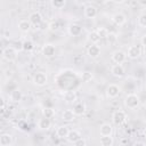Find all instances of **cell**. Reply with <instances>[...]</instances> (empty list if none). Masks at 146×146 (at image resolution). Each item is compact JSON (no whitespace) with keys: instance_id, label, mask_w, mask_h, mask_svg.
Masks as SVG:
<instances>
[{"instance_id":"6da1fadb","label":"cell","mask_w":146,"mask_h":146,"mask_svg":"<svg viewBox=\"0 0 146 146\" xmlns=\"http://www.w3.org/2000/svg\"><path fill=\"white\" fill-rule=\"evenodd\" d=\"M139 103H140V99L137 94H128L124 98V105L130 110L137 108L139 106Z\"/></svg>"},{"instance_id":"7a4b0ae2","label":"cell","mask_w":146,"mask_h":146,"mask_svg":"<svg viewBox=\"0 0 146 146\" xmlns=\"http://www.w3.org/2000/svg\"><path fill=\"white\" fill-rule=\"evenodd\" d=\"M33 83L36 86V87H43L47 84L48 82V75L46 72H42V71H39L36 72L34 75H33V79H32Z\"/></svg>"},{"instance_id":"3957f363","label":"cell","mask_w":146,"mask_h":146,"mask_svg":"<svg viewBox=\"0 0 146 146\" xmlns=\"http://www.w3.org/2000/svg\"><path fill=\"white\" fill-rule=\"evenodd\" d=\"M17 55H18L17 50L14 47H10V46L3 48V50H2V57L7 62H14V60H16L17 59Z\"/></svg>"},{"instance_id":"277c9868","label":"cell","mask_w":146,"mask_h":146,"mask_svg":"<svg viewBox=\"0 0 146 146\" xmlns=\"http://www.w3.org/2000/svg\"><path fill=\"white\" fill-rule=\"evenodd\" d=\"M112 121H113V123L116 124V125L123 124V123L127 121V114H125V112L122 111V110L115 111V112L113 113V115H112Z\"/></svg>"},{"instance_id":"5b68a950","label":"cell","mask_w":146,"mask_h":146,"mask_svg":"<svg viewBox=\"0 0 146 146\" xmlns=\"http://www.w3.org/2000/svg\"><path fill=\"white\" fill-rule=\"evenodd\" d=\"M111 59L115 63V64H122L127 60V54L123 50H115L112 52Z\"/></svg>"},{"instance_id":"8992f818","label":"cell","mask_w":146,"mask_h":146,"mask_svg":"<svg viewBox=\"0 0 146 146\" xmlns=\"http://www.w3.org/2000/svg\"><path fill=\"white\" fill-rule=\"evenodd\" d=\"M120 92H121V88L115 83H111L106 88V96L108 98H116L120 95Z\"/></svg>"},{"instance_id":"52a82bcc","label":"cell","mask_w":146,"mask_h":146,"mask_svg":"<svg viewBox=\"0 0 146 146\" xmlns=\"http://www.w3.org/2000/svg\"><path fill=\"white\" fill-rule=\"evenodd\" d=\"M141 55V48L139 46H130L127 52V56L130 59H137Z\"/></svg>"},{"instance_id":"ba28073f","label":"cell","mask_w":146,"mask_h":146,"mask_svg":"<svg viewBox=\"0 0 146 146\" xmlns=\"http://www.w3.org/2000/svg\"><path fill=\"white\" fill-rule=\"evenodd\" d=\"M112 21L117 26H122V25H124L127 23V16L123 13H115L112 16Z\"/></svg>"},{"instance_id":"9c48e42d","label":"cell","mask_w":146,"mask_h":146,"mask_svg":"<svg viewBox=\"0 0 146 146\" xmlns=\"http://www.w3.org/2000/svg\"><path fill=\"white\" fill-rule=\"evenodd\" d=\"M111 73H112V75H114L116 78H122L125 73V70L122 64H114L111 67Z\"/></svg>"},{"instance_id":"30bf717a","label":"cell","mask_w":146,"mask_h":146,"mask_svg":"<svg viewBox=\"0 0 146 146\" xmlns=\"http://www.w3.org/2000/svg\"><path fill=\"white\" fill-rule=\"evenodd\" d=\"M73 113L75 114V116H81L86 113V105L82 102H75L72 108Z\"/></svg>"},{"instance_id":"8fae6325","label":"cell","mask_w":146,"mask_h":146,"mask_svg":"<svg viewBox=\"0 0 146 146\" xmlns=\"http://www.w3.org/2000/svg\"><path fill=\"white\" fill-rule=\"evenodd\" d=\"M55 52H56V47L54 44H51V43H46L43 46V48H42V55L44 57H47V58L52 57L55 55Z\"/></svg>"},{"instance_id":"7c38bea8","label":"cell","mask_w":146,"mask_h":146,"mask_svg":"<svg viewBox=\"0 0 146 146\" xmlns=\"http://www.w3.org/2000/svg\"><path fill=\"white\" fill-rule=\"evenodd\" d=\"M87 54L90 58L96 59L100 56V47L97 46V44H91V46H89V48L87 50Z\"/></svg>"},{"instance_id":"4fadbf2b","label":"cell","mask_w":146,"mask_h":146,"mask_svg":"<svg viewBox=\"0 0 146 146\" xmlns=\"http://www.w3.org/2000/svg\"><path fill=\"white\" fill-rule=\"evenodd\" d=\"M97 13H98L97 8L95 6H92V5H88L87 7H84V10H83L84 16L87 18H90V19L91 18H95L97 16Z\"/></svg>"},{"instance_id":"5bb4252c","label":"cell","mask_w":146,"mask_h":146,"mask_svg":"<svg viewBox=\"0 0 146 146\" xmlns=\"http://www.w3.org/2000/svg\"><path fill=\"white\" fill-rule=\"evenodd\" d=\"M29 21H30V23L32 25H35L36 26V25L41 24V22H42V15L39 11H32L30 14V16H29Z\"/></svg>"},{"instance_id":"9a60e30c","label":"cell","mask_w":146,"mask_h":146,"mask_svg":"<svg viewBox=\"0 0 146 146\" xmlns=\"http://www.w3.org/2000/svg\"><path fill=\"white\" fill-rule=\"evenodd\" d=\"M78 99V95L75 91H72V90H67L64 92V100L65 103L67 104H71V103H75Z\"/></svg>"},{"instance_id":"2e32d148","label":"cell","mask_w":146,"mask_h":146,"mask_svg":"<svg viewBox=\"0 0 146 146\" xmlns=\"http://www.w3.org/2000/svg\"><path fill=\"white\" fill-rule=\"evenodd\" d=\"M100 136H112L113 133V127L110 123H103L99 128Z\"/></svg>"},{"instance_id":"e0dca14e","label":"cell","mask_w":146,"mask_h":146,"mask_svg":"<svg viewBox=\"0 0 146 146\" xmlns=\"http://www.w3.org/2000/svg\"><path fill=\"white\" fill-rule=\"evenodd\" d=\"M68 133H70V129H68L67 125H59V127L56 129V136H57L58 138H62V139L67 138Z\"/></svg>"},{"instance_id":"ac0fdd59","label":"cell","mask_w":146,"mask_h":146,"mask_svg":"<svg viewBox=\"0 0 146 146\" xmlns=\"http://www.w3.org/2000/svg\"><path fill=\"white\" fill-rule=\"evenodd\" d=\"M68 34L70 35H72V36H78V35H80L81 34V32H82V27L79 25V24H71L70 26H68Z\"/></svg>"},{"instance_id":"d6986e66","label":"cell","mask_w":146,"mask_h":146,"mask_svg":"<svg viewBox=\"0 0 146 146\" xmlns=\"http://www.w3.org/2000/svg\"><path fill=\"white\" fill-rule=\"evenodd\" d=\"M9 98H10V102H13V103H19L23 98V94L19 89H15L10 92Z\"/></svg>"},{"instance_id":"ffe728a7","label":"cell","mask_w":146,"mask_h":146,"mask_svg":"<svg viewBox=\"0 0 146 146\" xmlns=\"http://www.w3.org/2000/svg\"><path fill=\"white\" fill-rule=\"evenodd\" d=\"M80 138H82V136H81V132L79 131V130H75V129H73V130H70V133H68V136H67V140L70 141V143H75L76 140H79Z\"/></svg>"},{"instance_id":"44dd1931","label":"cell","mask_w":146,"mask_h":146,"mask_svg":"<svg viewBox=\"0 0 146 146\" xmlns=\"http://www.w3.org/2000/svg\"><path fill=\"white\" fill-rule=\"evenodd\" d=\"M38 128L41 129V130H49L51 128V121H50V119H47V117L40 119L39 122H38Z\"/></svg>"},{"instance_id":"7402d4cb","label":"cell","mask_w":146,"mask_h":146,"mask_svg":"<svg viewBox=\"0 0 146 146\" xmlns=\"http://www.w3.org/2000/svg\"><path fill=\"white\" fill-rule=\"evenodd\" d=\"M31 23H30V21H27V19H22V21H19L18 22V29H19V31L21 32H23V33H27L30 30H31Z\"/></svg>"},{"instance_id":"603a6c76","label":"cell","mask_w":146,"mask_h":146,"mask_svg":"<svg viewBox=\"0 0 146 146\" xmlns=\"http://www.w3.org/2000/svg\"><path fill=\"white\" fill-rule=\"evenodd\" d=\"M13 143V136L10 133H2L0 136V145L1 146H9Z\"/></svg>"},{"instance_id":"cb8c5ba5","label":"cell","mask_w":146,"mask_h":146,"mask_svg":"<svg viewBox=\"0 0 146 146\" xmlns=\"http://www.w3.org/2000/svg\"><path fill=\"white\" fill-rule=\"evenodd\" d=\"M62 119H63L64 121L71 122V121H73V120L75 119V114L73 113L72 110H65V111L63 112V114H62Z\"/></svg>"},{"instance_id":"d4e9b609","label":"cell","mask_w":146,"mask_h":146,"mask_svg":"<svg viewBox=\"0 0 146 146\" xmlns=\"http://www.w3.org/2000/svg\"><path fill=\"white\" fill-rule=\"evenodd\" d=\"M113 137L112 136H102L100 137V145L102 146H113Z\"/></svg>"},{"instance_id":"484cf974","label":"cell","mask_w":146,"mask_h":146,"mask_svg":"<svg viewBox=\"0 0 146 146\" xmlns=\"http://www.w3.org/2000/svg\"><path fill=\"white\" fill-rule=\"evenodd\" d=\"M89 40H90V42H91L92 44H97V42L100 41V36H99V34L97 33V31H91V32L89 33Z\"/></svg>"},{"instance_id":"4316f807","label":"cell","mask_w":146,"mask_h":146,"mask_svg":"<svg viewBox=\"0 0 146 146\" xmlns=\"http://www.w3.org/2000/svg\"><path fill=\"white\" fill-rule=\"evenodd\" d=\"M33 48H34V44H33V42L31 40H24L22 42V50L27 52V51H31Z\"/></svg>"},{"instance_id":"83f0119b","label":"cell","mask_w":146,"mask_h":146,"mask_svg":"<svg viewBox=\"0 0 146 146\" xmlns=\"http://www.w3.org/2000/svg\"><path fill=\"white\" fill-rule=\"evenodd\" d=\"M42 115H43V117L51 119L55 116V111L51 107H44V108H42Z\"/></svg>"},{"instance_id":"f1b7e54d","label":"cell","mask_w":146,"mask_h":146,"mask_svg":"<svg viewBox=\"0 0 146 146\" xmlns=\"http://www.w3.org/2000/svg\"><path fill=\"white\" fill-rule=\"evenodd\" d=\"M51 6L55 8V9H62L64 8V6L66 5V1L65 0H51Z\"/></svg>"},{"instance_id":"f546056e","label":"cell","mask_w":146,"mask_h":146,"mask_svg":"<svg viewBox=\"0 0 146 146\" xmlns=\"http://www.w3.org/2000/svg\"><path fill=\"white\" fill-rule=\"evenodd\" d=\"M137 23L140 27L143 29H146V14H140L138 16V19H137Z\"/></svg>"},{"instance_id":"4dcf8cb0","label":"cell","mask_w":146,"mask_h":146,"mask_svg":"<svg viewBox=\"0 0 146 146\" xmlns=\"http://www.w3.org/2000/svg\"><path fill=\"white\" fill-rule=\"evenodd\" d=\"M96 31H97V33L99 34L100 39H106V38H107V35H108V33H110L105 27H98Z\"/></svg>"},{"instance_id":"1f68e13d","label":"cell","mask_w":146,"mask_h":146,"mask_svg":"<svg viewBox=\"0 0 146 146\" xmlns=\"http://www.w3.org/2000/svg\"><path fill=\"white\" fill-rule=\"evenodd\" d=\"M106 40H107V42L110 44H113V43H115L117 41V35L115 33H113V32H110L108 35H107V38H106Z\"/></svg>"},{"instance_id":"d6a6232c","label":"cell","mask_w":146,"mask_h":146,"mask_svg":"<svg viewBox=\"0 0 146 146\" xmlns=\"http://www.w3.org/2000/svg\"><path fill=\"white\" fill-rule=\"evenodd\" d=\"M81 80L83 82H89L92 80V74L90 72H83L82 75H81Z\"/></svg>"},{"instance_id":"836d02e7","label":"cell","mask_w":146,"mask_h":146,"mask_svg":"<svg viewBox=\"0 0 146 146\" xmlns=\"http://www.w3.org/2000/svg\"><path fill=\"white\" fill-rule=\"evenodd\" d=\"M49 29H50L51 31H57V30L59 29V23H58L57 21L50 23V24H49Z\"/></svg>"},{"instance_id":"e575fe53","label":"cell","mask_w":146,"mask_h":146,"mask_svg":"<svg viewBox=\"0 0 146 146\" xmlns=\"http://www.w3.org/2000/svg\"><path fill=\"white\" fill-rule=\"evenodd\" d=\"M73 146H87V141L83 138H80L79 140H76L75 143H73Z\"/></svg>"},{"instance_id":"d590c367","label":"cell","mask_w":146,"mask_h":146,"mask_svg":"<svg viewBox=\"0 0 146 146\" xmlns=\"http://www.w3.org/2000/svg\"><path fill=\"white\" fill-rule=\"evenodd\" d=\"M6 110V100L3 97H1V113H3Z\"/></svg>"},{"instance_id":"8d00e7d4","label":"cell","mask_w":146,"mask_h":146,"mask_svg":"<svg viewBox=\"0 0 146 146\" xmlns=\"http://www.w3.org/2000/svg\"><path fill=\"white\" fill-rule=\"evenodd\" d=\"M140 42H141V44L146 48V34H144L143 36H141V39H140Z\"/></svg>"},{"instance_id":"74e56055","label":"cell","mask_w":146,"mask_h":146,"mask_svg":"<svg viewBox=\"0 0 146 146\" xmlns=\"http://www.w3.org/2000/svg\"><path fill=\"white\" fill-rule=\"evenodd\" d=\"M133 146H146V144L144 141H136L133 144Z\"/></svg>"},{"instance_id":"f35d334b","label":"cell","mask_w":146,"mask_h":146,"mask_svg":"<svg viewBox=\"0 0 146 146\" xmlns=\"http://www.w3.org/2000/svg\"><path fill=\"white\" fill-rule=\"evenodd\" d=\"M144 108H145V111H146V104H145V105H144Z\"/></svg>"}]
</instances>
